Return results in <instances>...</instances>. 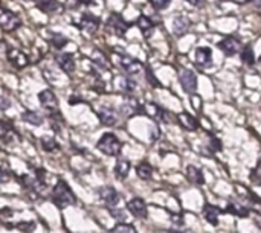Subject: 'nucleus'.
Returning <instances> with one entry per match:
<instances>
[{"instance_id":"obj_11","label":"nucleus","mask_w":261,"mask_h":233,"mask_svg":"<svg viewBox=\"0 0 261 233\" xmlns=\"http://www.w3.org/2000/svg\"><path fill=\"white\" fill-rule=\"evenodd\" d=\"M38 101H40V104L49 111V114L58 111V101H57L54 92H50V90H43V92H40V93H38Z\"/></svg>"},{"instance_id":"obj_39","label":"nucleus","mask_w":261,"mask_h":233,"mask_svg":"<svg viewBox=\"0 0 261 233\" xmlns=\"http://www.w3.org/2000/svg\"><path fill=\"white\" fill-rule=\"evenodd\" d=\"M147 76H148V79L151 81V82H150L151 85H154V87H159V85H161V84L158 82V79L151 75V72H150V70H147Z\"/></svg>"},{"instance_id":"obj_6","label":"nucleus","mask_w":261,"mask_h":233,"mask_svg":"<svg viewBox=\"0 0 261 233\" xmlns=\"http://www.w3.org/2000/svg\"><path fill=\"white\" fill-rule=\"evenodd\" d=\"M6 58L9 61V64H12V67L15 69H24L29 66V56L21 52L20 49H15V47H9L6 50Z\"/></svg>"},{"instance_id":"obj_44","label":"nucleus","mask_w":261,"mask_h":233,"mask_svg":"<svg viewBox=\"0 0 261 233\" xmlns=\"http://www.w3.org/2000/svg\"><path fill=\"white\" fill-rule=\"evenodd\" d=\"M258 63H260V64H261V55H260V58H258Z\"/></svg>"},{"instance_id":"obj_23","label":"nucleus","mask_w":261,"mask_h":233,"mask_svg":"<svg viewBox=\"0 0 261 233\" xmlns=\"http://www.w3.org/2000/svg\"><path fill=\"white\" fill-rule=\"evenodd\" d=\"M37 6L46 14H55L60 11V3L57 0H35Z\"/></svg>"},{"instance_id":"obj_24","label":"nucleus","mask_w":261,"mask_h":233,"mask_svg":"<svg viewBox=\"0 0 261 233\" xmlns=\"http://www.w3.org/2000/svg\"><path fill=\"white\" fill-rule=\"evenodd\" d=\"M138 26H139V29L142 31V34H144L145 38H148V37L151 35L153 29H154V23H153L148 17H145V15H141V17L138 18Z\"/></svg>"},{"instance_id":"obj_10","label":"nucleus","mask_w":261,"mask_h":233,"mask_svg":"<svg viewBox=\"0 0 261 233\" xmlns=\"http://www.w3.org/2000/svg\"><path fill=\"white\" fill-rule=\"evenodd\" d=\"M127 209H128V212H130L133 217H136V218L145 220V218L148 217V208H147L145 201H144L142 198H139V197L132 198V200L128 201V205H127Z\"/></svg>"},{"instance_id":"obj_32","label":"nucleus","mask_w":261,"mask_h":233,"mask_svg":"<svg viewBox=\"0 0 261 233\" xmlns=\"http://www.w3.org/2000/svg\"><path fill=\"white\" fill-rule=\"evenodd\" d=\"M92 61H93L95 64H98V67H102V69H107V67H109L107 58H106V56L102 55V52H99V50H95V52H93Z\"/></svg>"},{"instance_id":"obj_18","label":"nucleus","mask_w":261,"mask_h":233,"mask_svg":"<svg viewBox=\"0 0 261 233\" xmlns=\"http://www.w3.org/2000/svg\"><path fill=\"white\" fill-rule=\"evenodd\" d=\"M177 122L180 124V127L187 131H196L199 128V122L194 116H191L190 113H179L177 114Z\"/></svg>"},{"instance_id":"obj_28","label":"nucleus","mask_w":261,"mask_h":233,"mask_svg":"<svg viewBox=\"0 0 261 233\" xmlns=\"http://www.w3.org/2000/svg\"><path fill=\"white\" fill-rule=\"evenodd\" d=\"M21 118H23L24 122H28V124H31L34 127H40L43 124V118L37 111H24Z\"/></svg>"},{"instance_id":"obj_22","label":"nucleus","mask_w":261,"mask_h":233,"mask_svg":"<svg viewBox=\"0 0 261 233\" xmlns=\"http://www.w3.org/2000/svg\"><path fill=\"white\" fill-rule=\"evenodd\" d=\"M203 217H205V220H206L211 226H217V224H219L220 211H219L216 206L205 205V206H203Z\"/></svg>"},{"instance_id":"obj_27","label":"nucleus","mask_w":261,"mask_h":233,"mask_svg":"<svg viewBox=\"0 0 261 233\" xmlns=\"http://www.w3.org/2000/svg\"><path fill=\"white\" fill-rule=\"evenodd\" d=\"M40 145H41V148H43L46 153H55V151L60 150V145L57 143V140L52 139V137H49V136H43V137L40 139Z\"/></svg>"},{"instance_id":"obj_38","label":"nucleus","mask_w":261,"mask_h":233,"mask_svg":"<svg viewBox=\"0 0 261 233\" xmlns=\"http://www.w3.org/2000/svg\"><path fill=\"white\" fill-rule=\"evenodd\" d=\"M191 102L194 104V108L196 110H200V107H202V99L194 93V95H191Z\"/></svg>"},{"instance_id":"obj_31","label":"nucleus","mask_w":261,"mask_h":233,"mask_svg":"<svg viewBox=\"0 0 261 233\" xmlns=\"http://www.w3.org/2000/svg\"><path fill=\"white\" fill-rule=\"evenodd\" d=\"M112 233H138V230L135 229V226L127 224V223H118L113 229Z\"/></svg>"},{"instance_id":"obj_3","label":"nucleus","mask_w":261,"mask_h":233,"mask_svg":"<svg viewBox=\"0 0 261 233\" xmlns=\"http://www.w3.org/2000/svg\"><path fill=\"white\" fill-rule=\"evenodd\" d=\"M21 26V20L17 14H14L9 9L0 8V29L6 32H12Z\"/></svg>"},{"instance_id":"obj_36","label":"nucleus","mask_w":261,"mask_h":233,"mask_svg":"<svg viewBox=\"0 0 261 233\" xmlns=\"http://www.w3.org/2000/svg\"><path fill=\"white\" fill-rule=\"evenodd\" d=\"M153 8L156 9H165L170 5V0H148Z\"/></svg>"},{"instance_id":"obj_30","label":"nucleus","mask_w":261,"mask_h":233,"mask_svg":"<svg viewBox=\"0 0 261 233\" xmlns=\"http://www.w3.org/2000/svg\"><path fill=\"white\" fill-rule=\"evenodd\" d=\"M242 60L243 63H246L248 66H252L255 63V55H254V49L251 46H246L243 50H242Z\"/></svg>"},{"instance_id":"obj_33","label":"nucleus","mask_w":261,"mask_h":233,"mask_svg":"<svg viewBox=\"0 0 261 233\" xmlns=\"http://www.w3.org/2000/svg\"><path fill=\"white\" fill-rule=\"evenodd\" d=\"M50 43H52L57 49H61V47H64V46L69 43V40H67L66 37L60 35V34H52V37H50Z\"/></svg>"},{"instance_id":"obj_12","label":"nucleus","mask_w":261,"mask_h":233,"mask_svg":"<svg viewBox=\"0 0 261 233\" xmlns=\"http://www.w3.org/2000/svg\"><path fill=\"white\" fill-rule=\"evenodd\" d=\"M118 58H119V60H118L119 66H121L128 75H138V73L142 70V64H141L138 60H135V58H132V56H128V55H119Z\"/></svg>"},{"instance_id":"obj_29","label":"nucleus","mask_w":261,"mask_h":233,"mask_svg":"<svg viewBox=\"0 0 261 233\" xmlns=\"http://www.w3.org/2000/svg\"><path fill=\"white\" fill-rule=\"evenodd\" d=\"M118 87H119V90H122L124 93H133L135 92V89H136V82L135 81H132L130 78H125V76H122V78H119V82H118Z\"/></svg>"},{"instance_id":"obj_34","label":"nucleus","mask_w":261,"mask_h":233,"mask_svg":"<svg viewBox=\"0 0 261 233\" xmlns=\"http://www.w3.org/2000/svg\"><path fill=\"white\" fill-rule=\"evenodd\" d=\"M15 229H18L20 232L23 233H32L35 229V223L34 221H20L14 226Z\"/></svg>"},{"instance_id":"obj_43","label":"nucleus","mask_w":261,"mask_h":233,"mask_svg":"<svg viewBox=\"0 0 261 233\" xmlns=\"http://www.w3.org/2000/svg\"><path fill=\"white\" fill-rule=\"evenodd\" d=\"M23 2H34V0H23Z\"/></svg>"},{"instance_id":"obj_17","label":"nucleus","mask_w":261,"mask_h":233,"mask_svg":"<svg viewBox=\"0 0 261 233\" xmlns=\"http://www.w3.org/2000/svg\"><path fill=\"white\" fill-rule=\"evenodd\" d=\"M141 111H144V107H141L139 102H138V99H135L132 96H128L125 99V102L121 105V113L124 116H133V114H138Z\"/></svg>"},{"instance_id":"obj_15","label":"nucleus","mask_w":261,"mask_h":233,"mask_svg":"<svg viewBox=\"0 0 261 233\" xmlns=\"http://www.w3.org/2000/svg\"><path fill=\"white\" fill-rule=\"evenodd\" d=\"M191 20L185 15H177L174 17V21H173V32L174 35L177 37H182L185 34H188V31L191 29Z\"/></svg>"},{"instance_id":"obj_8","label":"nucleus","mask_w":261,"mask_h":233,"mask_svg":"<svg viewBox=\"0 0 261 233\" xmlns=\"http://www.w3.org/2000/svg\"><path fill=\"white\" fill-rule=\"evenodd\" d=\"M107 26H109V29H110L115 35H118V37H124L125 32H127V29H128V23H127L119 14H112V15H109Z\"/></svg>"},{"instance_id":"obj_26","label":"nucleus","mask_w":261,"mask_h":233,"mask_svg":"<svg viewBox=\"0 0 261 233\" xmlns=\"http://www.w3.org/2000/svg\"><path fill=\"white\" fill-rule=\"evenodd\" d=\"M226 212H229L239 218H246L249 215V209L245 208L243 205H239V203H229V206L226 208Z\"/></svg>"},{"instance_id":"obj_7","label":"nucleus","mask_w":261,"mask_h":233,"mask_svg":"<svg viewBox=\"0 0 261 233\" xmlns=\"http://www.w3.org/2000/svg\"><path fill=\"white\" fill-rule=\"evenodd\" d=\"M96 116L99 118V122L106 127H113L118 124V113L107 105H101L95 110Z\"/></svg>"},{"instance_id":"obj_1","label":"nucleus","mask_w":261,"mask_h":233,"mask_svg":"<svg viewBox=\"0 0 261 233\" xmlns=\"http://www.w3.org/2000/svg\"><path fill=\"white\" fill-rule=\"evenodd\" d=\"M50 200H52V203L58 209H66V208H69V206H72V205L76 203L75 194L72 192L70 186L63 179H60L55 183V186H54V189L50 192Z\"/></svg>"},{"instance_id":"obj_20","label":"nucleus","mask_w":261,"mask_h":233,"mask_svg":"<svg viewBox=\"0 0 261 233\" xmlns=\"http://www.w3.org/2000/svg\"><path fill=\"white\" fill-rule=\"evenodd\" d=\"M144 113H147L150 118H153V119H156V121H164V122H167V111L165 110H162L158 104H145L144 105Z\"/></svg>"},{"instance_id":"obj_25","label":"nucleus","mask_w":261,"mask_h":233,"mask_svg":"<svg viewBox=\"0 0 261 233\" xmlns=\"http://www.w3.org/2000/svg\"><path fill=\"white\" fill-rule=\"evenodd\" d=\"M136 174H138V177H139L141 180L148 182V180H151V177H153V168L150 166V163L142 162V163H139V165L136 166Z\"/></svg>"},{"instance_id":"obj_16","label":"nucleus","mask_w":261,"mask_h":233,"mask_svg":"<svg viewBox=\"0 0 261 233\" xmlns=\"http://www.w3.org/2000/svg\"><path fill=\"white\" fill-rule=\"evenodd\" d=\"M196 64L199 67H210L213 64V52L210 47L196 49Z\"/></svg>"},{"instance_id":"obj_4","label":"nucleus","mask_w":261,"mask_h":233,"mask_svg":"<svg viewBox=\"0 0 261 233\" xmlns=\"http://www.w3.org/2000/svg\"><path fill=\"white\" fill-rule=\"evenodd\" d=\"M98 195H99L101 201H104V205L109 209L118 208V205L121 201V195H119V192L113 186H101L98 189Z\"/></svg>"},{"instance_id":"obj_41","label":"nucleus","mask_w":261,"mask_h":233,"mask_svg":"<svg viewBox=\"0 0 261 233\" xmlns=\"http://www.w3.org/2000/svg\"><path fill=\"white\" fill-rule=\"evenodd\" d=\"M187 2H188L190 5H193V6H199L203 0H187Z\"/></svg>"},{"instance_id":"obj_40","label":"nucleus","mask_w":261,"mask_h":233,"mask_svg":"<svg viewBox=\"0 0 261 233\" xmlns=\"http://www.w3.org/2000/svg\"><path fill=\"white\" fill-rule=\"evenodd\" d=\"M9 105H11L9 99H6V98H2V96H0V108H2V110H6Z\"/></svg>"},{"instance_id":"obj_42","label":"nucleus","mask_w":261,"mask_h":233,"mask_svg":"<svg viewBox=\"0 0 261 233\" xmlns=\"http://www.w3.org/2000/svg\"><path fill=\"white\" fill-rule=\"evenodd\" d=\"M234 3H237V5H246V3H249L251 0H232Z\"/></svg>"},{"instance_id":"obj_37","label":"nucleus","mask_w":261,"mask_h":233,"mask_svg":"<svg viewBox=\"0 0 261 233\" xmlns=\"http://www.w3.org/2000/svg\"><path fill=\"white\" fill-rule=\"evenodd\" d=\"M252 179H254V182H255L257 185H261V162L260 165L255 168V171L252 172Z\"/></svg>"},{"instance_id":"obj_35","label":"nucleus","mask_w":261,"mask_h":233,"mask_svg":"<svg viewBox=\"0 0 261 233\" xmlns=\"http://www.w3.org/2000/svg\"><path fill=\"white\" fill-rule=\"evenodd\" d=\"M12 172L8 169V168H3V166H0V185H6V183H9L11 182V179H12Z\"/></svg>"},{"instance_id":"obj_14","label":"nucleus","mask_w":261,"mask_h":233,"mask_svg":"<svg viewBox=\"0 0 261 233\" xmlns=\"http://www.w3.org/2000/svg\"><path fill=\"white\" fill-rule=\"evenodd\" d=\"M55 61L66 75H72L75 72V60L70 53H58L55 56Z\"/></svg>"},{"instance_id":"obj_21","label":"nucleus","mask_w":261,"mask_h":233,"mask_svg":"<svg viewBox=\"0 0 261 233\" xmlns=\"http://www.w3.org/2000/svg\"><path fill=\"white\" fill-rule=\"evenodd\" d=\"M130 169H132L130 162L125 160V159H119L116 162V165H115V176H116V179L125 180L128 177V174H130Z\"/></svg>"},{"instance_id":"obj_2","label":"nucleus","mask_w":261,"mask_h":233,"mask_svg":"<svg viewBox=\"0 0 261 233\" xmlns=\"http://www.w3.org/2000/svg\"><path fill=\"white\" fill-rule=\"evenodd\" d=\"M96 148L109 157H118L122 151V143L113 133H106L98 140Z\"/></svg>"},{"instance_id":"obj_9","label":"nucleus","mask_w":261,"mask_h":233,"mask_svg":"<svg viewBox=\"0 0 261 233\" xmlns=\"http://www.w3.org/2000/svg\"><path fill=\"white\" fill-rule=\"evenodd\" d=\"M217 46H219V49H220L225 55H228V56L237 55V53L242 50V43H240V40L236 38V37H226V38H223Z\"/></svg>"},{"instance_id":"obj_13","label":"nucleus","mask_w":261,"mask_h":233,"mask_svg":"<svg viewBox=\"0 0 261 233\" xmlns=\"http://www.w3.org/2000/svg\"><path fill=\"white\" fill-rule=\"evenodd\" d=\"M80 29H81V32H84L87 35H95L96 31L99 29V18H96L90 14L83 15L81 21H80Z\"/></svg>"},{"instance_id":"obj_19","label":"nucleus","mask_w":261,"mask_h":233,"mask_svg":"<svg viewBox=\"0 0 261 233\" xmlns=\"http://www.w3.org/2000/svg\"><path fill=\"white\" fill-rule=\"evenodd\" d=\"M185 174H187V179H188L191 183H194V185H197V186H203V185H205V176H203L202 169H199L197 166L188 165L187 169H185Z\"/></svg>"},{"instance_id":"obj_5","label":"nucleus","mask_w":261,"mask_h":233,"mask_svg":"<svg viewBox=\"0 0 261 233\" xmlns=\"http://www.w3.org/2000/svg\"><path fill=\"white\" fill-rule=\"evenodd\" d=\"M179 81L182 89L188 93V95H194L197 90V76L193 70L188 69H182L179 72Z\"/></svg>"}]
</instances>
